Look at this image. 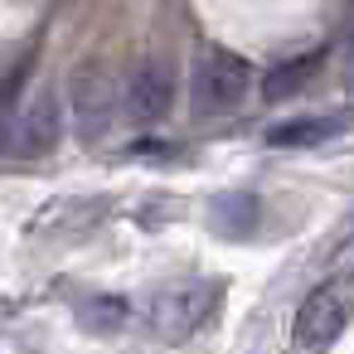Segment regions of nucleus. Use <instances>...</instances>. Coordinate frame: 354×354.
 Here are the masks:
<instances>
[{"label": "nucleus", "instance_id": "1", "mask_svg": "<svg viewBox=\"0 0 354 354\" xmlns=\"http://www.w3.org/2000/svg\"><path fill=\"white\" fill-rule=\"evenodd\" d=\"M68 107H73L78 141H88V146L107 141L112 127H117V117L127 112V107H122V88H117L112 73L97 68V64H83V68L68 78Z\"/></svg>", "mask_w": 354, "mask_h": 354}, {"label": "nucleus", "instance_id": "2", "mask_svg": "<svg viewBox=\"0 0 354 354\" xmlns=\"http://www.w3.org/2000/svg\"><path fill=\"white\" fill-rule=\"evenodd\" d=\"M248 88H252V73H248V64H243L238 54H228V49L199 54V64H194V73H189V102H194V112H204V117L238 112L243 97H248Z\"/></svg>", "mask_w": 354, "mask_h": 354}, {"label": "nucleus", "instance_id": "3", "mask_svg": "<svg viewBox=\"0 0 354 354\" xmlns=\"http://www.w3.org/2000/svg\"><path fill=\"white\" fill-rule=\"evenodd\" d=\"M349 310H354V301H349V286H344V277H335V281L315 286V291L301 301V310H296L291 344H296V349H330V344L344 335V325H349Z\"/></svg>", "mask_w": 354, "mask_h": 354}, {"label": "nucleus", "instance_id": "4", "mask_svg": "<svg viewBox=\"0 0 354 354\" xmlns=\"http://www.w3.org/2000/svg\"><path fill=\"white\" fill-rule=\"evenodd\" d=\"M218 301H223V281H185L175 291H160L151 315L165 339H189L194 330H204L214 320Z\"/></svg>", "mask_w": 354, "mask_h": 354}, {"label": "nucleus", "instance_id": "5", "mask_svg": "<svg viewBox=\"0 0 354 354\" xmlns=\"http://www.w3.org/2000/svg\"><path fill=\"white\" fill-rule=\"evenodd\" d=\"M59 136H64V127H59V107H54V97L49 93H39L25 112H10L6 117V131H0V151L6 156H49L54 146H59Z\"/></svg>", "mask_w": 354, "mask_h": 354}, {"label": "nucleus", "instance_id": "6", "mask_svg": "<svg viewBox=\"0 0 354 354\" xmlns=\"http://www.w3.org/2000/svg\"><path fill=\"white\" fill-rule=\"evenodd\" d=\"M170 102H175V73H170L165 64L151 59V64L131 68V78H127V88H122V107H127V117H131L136 127L165 122Z\"/></svg>", "mask_w": 354, "mask_h": 354}, {"label": "nucleus", "instance_id": "7", "mask_svg": "<svg viewBox=\"0 0 354 354\" xmlns=\"http://www.w3.org/2000/svg\"><path fill=\"white\" fill-rule=\"evenodd\" d=\"M344 131V117H301V122H281L267 131V146H320L330 136Z\"/></svg>", "mask_w": 354, "mask_h": 354}, {"label": "nucleus", "instance_id": "8", "mask_svg": "<svg viewBox=\"0 0 354 354\" xmlns=\"http://www.w3.org/2000/svg\"><path fill=\"white\" fill-rule=\"evenodd\" d=\"M257 199L252 194H223V199H214V228H223L228 238H248L252 228H257Z\"/></svg>", "mask_w": 354, "mask_h": 354}, {"label": "nucleus", "instance_id": "9", "mask_svg": "<svg viewBox=\"0 0 354 354\" xmlns=\"http://www.w3.org/2000/svg\"><path fill=\"white\" fill-rule=\"evenodd\" d=\"M310 73H315V59H291V64H281V68H272L262 78V97L267 102H286V97H296L306 88Z\"/></svg>", "mask_w": 354, "mask_h": 354}, {"label": "nucleus", "instance_id": "10", "mask_svg": "<svg viewBox=\"0 0 354 354\" xmlns=\"http://www.w3.org/2000/svg\"><path fill=\"white\" fill-rule=\"evenodd\" d=\"M122 315H127L122 301H93V306H88V325H93V330H117Z\"/></svg>", "mask_w": 354, "mask_h": 354}, {"label": "nucleus", "instance_id": "11", "mask_svg": "<svg viewBox=\"0 0 354 354\" xmlns=\"http://www.w3.org/2000/svg\"><path fill=\"white\" fill-rule=\"evenodd\" d=\"M330 262H335V272H339V277H354V223H349V233L339 238V248H335V257H330Z\"/></svg>", "mask_w": 354, "mask_h": 354}]
</instances>
